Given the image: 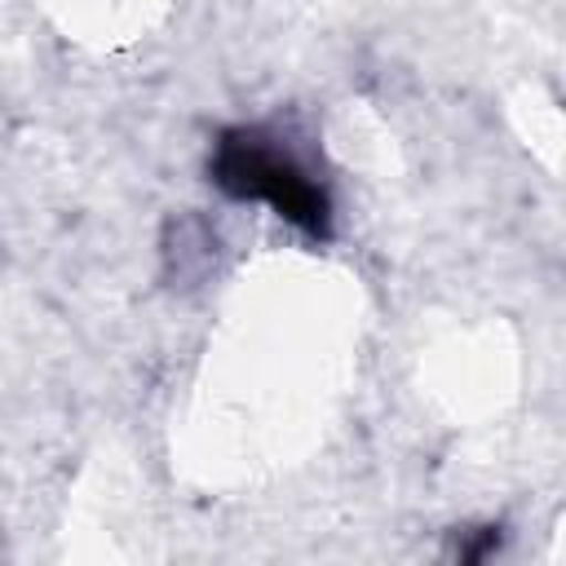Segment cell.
<instances>
[{"mask_svg": "<svg viewBox=\"0 0 566 566\" xmlns=\"http://www.w3.org/2000/svg\"><path fill=\"white\" fill-rule=\"evenodd\" d=\"M208 177L230 199H261L283 221L305 230L310 239L332 234V199L327 190L270 137L265 128H226L212 146Z\"/></svg>", "mask_w": 566, "mask_h": 566, "instance_id": "cell-1", "label": "cell"}]
</instances>
